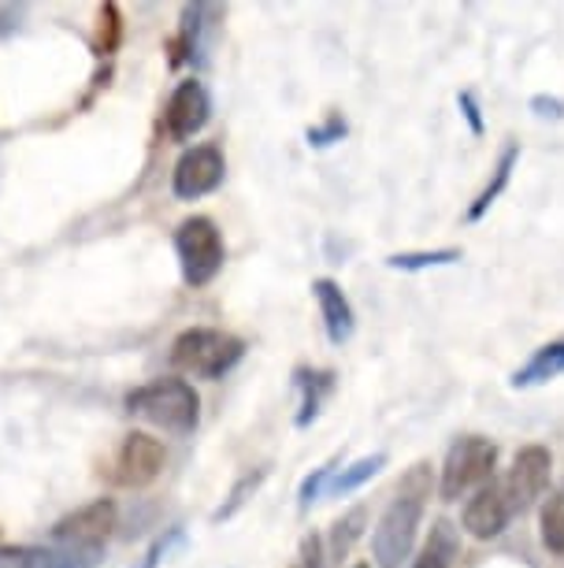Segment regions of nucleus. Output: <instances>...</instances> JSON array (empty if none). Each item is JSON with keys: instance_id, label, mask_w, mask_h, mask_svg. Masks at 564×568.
<instances>
[{"instance_id": "nucleus-1", "label": "nucleus", "mask_w": 564, "mask_h": 568, "mask_svg": "<svg viewBox=\"0 0 564 568\" xmlns=\"http://www.w3.org/2000/svg\"><path fill=\"white\" fill-rule=\"evenodd\" d=\"M431 465L420 460L412 465L398 484V495L387 506V513L379 517L376 531H371V554H376L379 568H401V561L412 554V542H417L423 509H428L431 498Z\"/></svg>"}, {"instance_id": "nucleus-2", "label": "nucleus", "mask_w": 564, "mask_h": 568, "mask_svg": "<svg viewBox=\"0 0 564 568\" xmlns=\"http://www.w3.org/2000/svg\"><path fill=\"white\" fill-rule=\"evenodd\" d=\"M126 413L142 416L145 424L160 427L167 435H194L201 424V398L194 383L178 379V375H164L145 387L126 394Z\"/></svg>"}, {"instance_id": "nucleus-3", "label": "nucleus", "mask_w": 564, "mask_h": 568, "mask_svg": "<svg viewBox=\"0 0 564 568\" xmlns=\"http://www.w3.org/2000/svg\"><path fill=\"white\" fill-rule=\"evenodd\" d=\"M246 357V342L219 327H189L172 342V364L194 379H223Z\"/></svg>"}, {"instance_id": "nucleus-4", "label": "nucleus", "mask_w": 564, "mask_h": 568, "mask_svg": "<svg viewBox=\"0 0 564 568\" xmlns=\"http://www.w3.org/2000/svg\"><path fill=\"white\" fill-rule=\"evenodd\" d=\"M498 446L483 435H464L442 460V501H461L472 490H483L494 479Z\"/></svg>"}, {"instance_id": "nucleus-5", "label": "nucleus", "mask_w": 564, "mask_h": 568, "mask_svg": "<svg viewBox=\"0 0 564 568\" xmlns=\"http://www.w3.org/2000/svg\"><path fill=\"white\" fill-rule=\"evenodd\" d=\"M175 253L183 264V278L189 286H208L212 278L223 272L227 261V245H223V231L216 220L189 216L175 227Z\"/></svg>"}, {"instance_id": "nucleus-6", "label": "nucleus", "mask_w": 564, "mask_h": 568, "mask_svg": "<svg viewBox=\"0 0 564 568\" xmlns=\"http://www.w3.org/2000/svg\"><path fill=\"white\" fill-rule=\"evenodd\" d=\"M115 524H120V506L112 498H98L90 506L68 513L52 528V546H68V550H104L112 539Z\"/></svg>"}, {"instance_id": "nucleus-7", "label": "nucleus", "mask_w": 564, "mask_h": 568, "mask_svg": "<svg viewBox=\"0 0 564 568\" xmlns=\"http://www.w3.org/2000/svg\"><path fill=\"white\" fill-rule=\"evenodd\" d=\"M223 175H227L223 149L212 145V142H201L175 160L172 190H175L178 201H201V197L216 194V190L223 186Z\"/></svg>"}, {"instance_id": "nucleus-8", "label": "nucleus", "mask_w": 564, "mask_h": 568, "mask_svg": "<svg viewBox=\"0 0 564 568\" xmlns=\"http://www.w3.org/2000/svg\"><path fill=\"white\" fill-rule=\"evenodd\" d=\"M550 476H553V457L546 446H524L513 457V468L502 476V487H505L509 506H513L516 517L527 513L542 495H546Z\"/></svg>"}, {"instance_id": "nucleus-9", "label": "nucleus", "mask_w": 564, "mask_h": 568, "mask_svg": "<svg viewBox=\"0 0 564 568\" xmlns=\"http://www.w3.org/2000/svg\"><path fill=\"white\" fill-rule=\"evenodd\" d=\"M164 471V443L148 432H131L123 438L120 454L112 460V479L126 490H142L156 484V476Z\"/></svg>"}, {"instance_id": "nucleus-10", "label": "nucleus", "mask_w": 564, "mask_h": 568, "mask_svg": "<svg viewBox=\"0 0 564 568\" xmlns=\"http://www.w3.org/2000/svg\"><path fill=\"white\" fill-rule=\"evenodd\" d=\"M208 120H212V98H208L205 82H197V79L178 82L172 90V98H167V109H164L167 138L189 142V138H197L205 131Z\"/></svg>"}, {"instance_id": "nucleus-11", "label": "nucleus", "mask_w": 564, "mask_h": 568, "mask_svg": "<svg viewBox=\"0 0 564 568\" xmlns=\"http://www.w3.org/2000/svg\"><path fill=\"white\" fill-rule=\"evenodd\" d=\"M513 517L516 513L509 506L502 479H491V484L483 490H475L472 501L464 506V531L472 535V539H498Z\"/></svg>"}, {"instance_id": "nucleus-12", "label": "nucleus", "mask_w": 564, "mask_h": 568, "mask_svg": "<svg viewBox=\"0 0 564 568\" xmlns=\"http://www.w3.org/2000/svg\"><path fill=\"white\" fill-rule=\"evenodd\" d=\"M104 550H68V546H0V568H98Z\"/></svg>"}, {"instance_id": "nucleus-13", "label": "nucleus", "mask_w": 564, "mask_h": 568, "mask_svg": "<svg viewBox=\"0 0 564 568\" xmlns=\"http://www.w3.org/2000/svg\"><path fill=\"white\" fill-rule=\"evenodd\" d=\"M219 23H223V8L219 4H186L183 8V57L197 68L208 63V52H212V41L219 34Z\"/></svg>"}, {"instance_id": "nucleus-14", "label": "nucleus", "mask_w": 564, "mask_h": 568, "mask_svg": "<svg viewBox=\"0 0 564 568\" xmlns=\"http://www.w3.org/2000/svg\"><path fill=\"white\" fill-rule=\"evenodd\" d=\"M312 297L319 305V316H324L327 338H331L335 346H346V342L353 338V331H357V316H353L349 297L342 294V286H338L335 278H316Z\"/></svg>"}, {"instance_id": "nucleus-15", "label": "nucleus", "mask_w": 564, "mask_h": 568, "mask_svg": "<svg viewBox=\"0 0 564 568\" xmlns=\"http://www.w3.org/2000/svg\"><path fill=\"white\" fill-rule=\"evenodd\" d=\"M457 554H461V528L442 517V520L431 524L420 554L412 557V568H453Z\"/></svg>"}, {"instance_id": "nucleus-16", "label": "nucleus", "mask_w": 564, "mask_h": 568, "mask_svg": "<svg viewBox=\"0 0 564 568\" xmlns=\"http://www.w3.org/2000/svg\"><path fill=\"white\" fill-rule=\"evenodd\" d=\"M561 372H564V338H553L542 349H535V357H531L524 368H516L509 383H513L516 390H527V387H542V383L557 379Z\"/></svg>"}, {"instance_id": "nucleus-17", "label": "nucleus", "mask_w": 564, "mask_h": 568, "mask_svg": "<svg viewBox=\"0 0 564 568\" xmlns=\"http://www.w3.org/2000/svg\"><path fill=\"white\" fill-rule=\"evenodd\" d=\"M294 379H297V390H301V413H297V427H308L319 413H324V402L335 394V372L297 368Z\"/></svg>"}, {"instance_id": "nucleus-18", "label": "nucleus", "mask_w": 564, "mask_h": 568, "mask_svg": "<svg viewBox=\"0 0 564 568\" xmlns=\"http://www.w3.org/2000/svg\"><path fill=\"white\" fill-rule=\"evenodd\" d=\"M516 160H520V149L516 145H509L502 160H498V168H494V179L486 182L483 190H479V197L472 201V209H468V220H483L486 212H491V205L498 197H502V190L509 186V179H513V168H516Z\"/></svg>"}, {"instance_id": "nucleus-19", "label": "nucleus", "mask_w": 564, "mask_h": 568, "mask_svg": "<svg viewBox=\"0 0 564 568\" xmlns=\"http://www.w3.org/2000/svg\"><path fill=\"white\" fill-rule=\"evenodd\" d=\"M382 468H387V454L360 457V460H353V465H349V468L338 471V476L331 479V487H327V495H331V498H346V495H353V490L365 487L368 479H376Z\"/></svg>"}, {"instance_id": "nucleus-20", "label": "nucleus", "mask_w": 564, "mask_h": 568, "mask_svg": "<svg viewBox=\"0 0 564 568\" xmlns=\"http://www.w3.org/2000/svg\"><path fill=\"white\" fill-rule=\"evenodd\" d=\"M365 524H368L365 506H357V509H349L346 517H338L335 528H331V557H346L349 550H353V542L365 535Z\"/></svg>"}, {"instance_id": "nucleus-21", "label": "nucleus", "mask_w": 564, "mask_h": 568, "mask_svg": "<svg viewBox=\"0 0 564 568\" xmlns=\"http://www.w3.org/2000/svg\"><path fill=\"white\" fill-rule=\"evenodd\" d=\"M542 542L550 554H564V487L553 490L542 506Z\"/></svg>"}, {"instance_id": "nucleus-22", "label": "nucleus", "mask_w": 564, "mask_h": 568, "mask_svg": "<svg viewBox=\"0 0 564 568\" xmlns=\"http://www.w3.org/2000/svg\"><path fill=\"white\" fill-rule=\"evenodd\" d=\"M461 250H420V253H393L387 256V264L393 272H423V267H442L461 261Z\"/></svg>"}, {"instance_id": "nucleus-23", "label": "nucleus", "mask_w": 564, "mask_h": 568, "mask_svg": "<svg viewBox=\"0 0 564 568\" xmlns=\"http://www.w3.org/2000/svg\"><path fill=\"white\" fill-rule=\"evenodd\" d=\"M264 479H268V468H257V471H246V476L238 479V484H234V490H230V498L223 501V506L212 513V520H230L234 513H238L242 506H246V501L257 495V487L264 484Z\"/></svg>"}, {"instance_id": "nucleus-24", "label": "nucleus", "mask_w": 564, "mask_h": 568, "mask_svg": "<svg viewBox=\"0 0 564 568\" xmlns=\"http://www.w3.org/2000/svg\"><path fill=\"white\" fill-rule=\"evenodd\" d=\"M342 465V457H331L327 465H319L312 476H305V484L301 490H297V506L301 509H312V501H319L327 495V487H331V479H335V468Z\"/></svg>"}, {"instance_id": "nucleus-25", "label": "nucleus", "mask_w": 564, "mask_h": 568, "mask_svg": "<svg viewBox=\"0 0 564 568\" xmlns=\"http://www.w3.org/2000/svg\"><path fill=\"white\" fill-rule=\"evenodd\" d=\"M346 138V120L342 115H331L324 126H308V145H316V149H324V145H335V142H342Z\"/></svg>"}, {"instance_id": "nucleus-26", "label": "nucleus", "mask_w": 564, "mask_h": 568, "mask_svg": "<svg viewBox=\"0 0 564 568\" xmlns=\"http://www.w3.org/2000/svg\"><path fill=\"white\" fill-rule=\"evenodd\" d=\"M178 539H183V531H178V528H172V531H167V535H160V539H156V542H153V546H148V550H145L142 565H137V568H156V565H160V557H164L167 550H172V546H175Z\"/></svg>"}, {"instance_id": "nucleus-27", "label": "nucleus", "mask_w": 564, "mask_h": 568, "mask_svg": "<svg viewBox=\"0 0 564 568\" xmlns=\"http://www.w3.org/2000/svg\"><path fill=\"white\" fill-rule=\"evenodd\" d=\"M531 112L539 115V120H564V101L561 98H546V93H539V98H531Z\"/></svg>"}, {"instance_id": "nucleus-28", "label": "nucleus", "mask_w": 564, "mask_h": 568, "mask_svg": "<svg viewBox=\"0 0 564 568\" xmlns=\"http://www.w3.org/2000/svg\"><path fill=\"white\" fill-rule=\"evenodd\" d=\"M457 104H461V112H464V120L468 126H472V134H483V112H479V101H475V93H457Z\"/></svg>"}, {"instance_id": "nucleus-29", "label": "nucleus", "mask_w": 564, "mask_h": 568, "mask_svg": "<svg viewBox=\"0 0 564 568\" xmlns=\"http://www.w3.org/2000/svg\"><path fill=\"white\" fill-rule=\"evenodd\" d=\"M297 568H319V535H308L297 554Z\"/></svg>"}, {"instance_id": "nucleus-30", "label": "nucleus", "mask_w": 564, "mask_h": 568, "mask_svg": "<svg viewBox=\"0 0 564 568\" xmlns=\"http://www.w3.org/2000/svg\"><path fill=\"white\" fill-rule=\"evenodd\" d=\"M353 568H371V565H353Z\"/></svg>"}]
</instances>
